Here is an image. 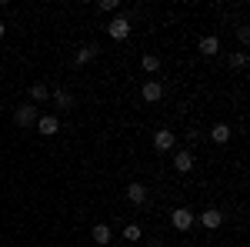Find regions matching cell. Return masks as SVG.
<instances>
[{"instance_id": "16", "label": "cell", "mask_w": 250, "mask_h": 247, "mask_svg": "<svg viewBox=\"0 0 250 247\" xmlns=\"http://www.w3.org/2000/svg\"><path fill=\"white\" fill-rule=\"evenodd\" d=\"M54 100H57V107H74V97L67 94V90H57V94H54Z\"/></svg>"}, {"instance_id": "8", "label": "cell", "mask_w": 250, "mask_h": 247, "mask_svg": "<svg viewBox=\"0 0 250 247\" xmlns=\"http://www.w3.org/2000/svg\"><path fill=\"white\" fill-rule=\"evenodd\" d=\"M173 167H177L180 174H187L193 167V154L190 151H180V154H177V160H173Z\"/></svg>"}, {"instance_id": "4", "label": "cell", "mask_w": 250, "mask_h": 247, "mask_svg": "<svg viewBox=\"0 0 250 247\" xmlns=\"http://www.w3.org/2000/svg\"><path fill=\"white\" fill-rule=\"evenodd\" d=\"M37 131L43 134V137H54V134L60 131V120L54 114H43V117H37Z\"/></svg>"}, {"instance_id": "9", "label": "cell", "mask_w": 250, "mask_h": 247, "mask_svg": "<svg viewBox=\"0 0 250 247\" xmlns=\"http://www.w3.org/2000/svg\"><path fill=\"white\" fill-rule=\"evenodd\" d=\"M217 50H220V40L217 37H200V54L204 57H213Z\"/></svg>"}, {"instance_id": "7", "label": "cell", "mask_w": 250, "mask_h": 247, "mask_svg": "<svg viewBox=\"0 0 250 247\" xmlns=\"http://www.w3.org/2000/svg\"><path fill=\"white\" fill-rule=\"evenodd\" d=\"M154 144H157V151H170L173 147V131H157Z\"/></svg>"}, {"instance_id": "17", "label": "cell", "mask_w": 250, "mask_h": 247, "mask_svg": "<svg viewBox=\"0 0 250 247\" xmlns=\"http://www.w3.org/2000/svg\"><path fill=\"white\" fill-rule=\"evenodd\" d=\"M124 237H127V241H140V227H137V224H127V227H124Z\"/></svg>"}, {"instance_id": "11", "label": "cell", "mask_w": 250, "mask_h": 247, "mask_svg": "<svg viewBox=\"0 0 250 247\" xmlns=\"http://www.w3.org/2000/svg\"><path fill=\"white\" fill-rule=\"evenodd\" d=\"M210 137L217 140V144H227V140H230V127H227V124H213Z\"/></svg>"}, {"instance_id": "12", "label": "cell", "mask_w": 250, "mask_h": 247, "mask_svg": "<svg viewBox=\"0 0 250 247\" xmlns=\"http://www.w3.org/2000/svg\"><path fill=\"white\" fill-rule=\"evenodd\" d=\"M220 221H224V217H220V210L217 207H210V210H204V227H220Z\"/></svg>"}, {"instance_id": "18", "label": "cell", "mask_w": 250, "mask_h": 247, "mask_svg": "<svg viewBox=\"0 0 250 247\" xmlns=\"http://www.w3.org/2000/svg\"><path fill=\"white\" fill-rule=\"evenodd\" d=\"M3 30H7V27H3V20H0V37H3Z\"/></svg>"}, {"instance_id": "10", "label": "cell", "mask_w": 250, "mask_h": 247, "mask_svg": "<svg viewBox=\"0 0 250 247\" xmlns=\"http://www.w3.org/2000/svg\"><path fill=\"white\" fill-rule=\"evenodd\" d=\"M90 237H94V241H97L100 247H104V244H110V227H107V224H94Z\"/></svg>"}, {"instance_id": "3", "label": "cell", "mask_w": 250, "mask_h": 247, "mask_svg": "<svg viewBox=\"0 0 250 247\" xmlns=\"http://www.w3.org/2000/svg\"><path fill=\"white\" fill-rule=\"evenodd\" d=\"M107 34H110L114 40H124L127 34H130V20H127V17H114V20H110V27H107Z\"/></svg>"}, {"instance_id": "14", "label": "cell", "mask_w": 250, "mask_h": 247, "mask_svg": "<svg viewBox=\"0 0 250 247\" xmlns=\"http://www.w3.org/2000/svg\"><path fill=\"white\" fill-rule=\"evenodd\" d=\"M100 50H97L94 44H87V47H80V54H77V64H90V60L97 57Z\"/></svg>"}, {"instance_id": "6", "label": "cell", "mask_w": 250, "mask_h": 247, "mask_svg": "<svg viewBox=\"0 0 250 247\" xmlns=\"http://www.w3.org/2000/svg\"><path fill=\"white\" fill-rule=\"evenodd\" d=\"M127 201H130V204H144V201H147V187L134 180V184L127 187Z\"/></svg>"}, {"instance_id": "13", "label": "cell", "mask_w": 250, "mask_h": 247, "mask_svg": "<svg viewBox=\"0 0 250 247\" xmlns=\"http://www.w3.org/2000/svg\"><path fill=\"white\" fill-rule=\"evenodd\" d=\"M140 64H144V70H147V74H157V70H160V57H157V54H144Z\"/></svg>"}, {"instance_id": "2", "label": "cell", "mask_w": 250, "mask_h": 247, "mask_svg": "<svg viewBox=\"0 0 250 247\" xmlns=\"http://www.w3.org/2000/svg\"><path fill=\"white\" fill-rule=\"evenodd\" d=\"M170 224H173L177 230H190V224H193V214H190L187 207H177V210L170 214Z\"/></svg>"}, {"instance_id": "1", "label": "cell", "mask_w": 250, "mask_h": 247, "mask_svg": "<svg viewBox=\"0 0 250 247\" xmlns=\"http://www.w3.org/2000/svg\"><path fill=\"white\" fill-rule=\"evenodd\" d=\"M14 120H17V127H30V124H37V107H30V104H23L14 111Z\"/></svg>"}, {"instance_id": "5", "label": "cell", "mask_w": 250, "mask_h": 247, "mask_svg": "<svg viewBox=\"0 0 250 247\" xmlns=\"http://www.w3.org/2000/svg\"><path fill=\"white\" fill-rule=\"evenodd\" d=\"M140 97H144V100H147V104H157V100H160V97H164V87H160V84H157V80H147V84H144V87H140Z\"/></svg>"}, {"instance_id": "15", "label": "cell", "mask_w": 250, "mask_h": 247, "mask_svg": "<svg viewBox=\"0 0 250 247\" xmlns=\"http://www.w3.org/2000/svg\"><path fill=\"white\" fill-rule=\"evenodd\" d=\"M47 94H50L47 84H34V87H30V97H34V100H47Z\"/></svg>"}]
</instances>
